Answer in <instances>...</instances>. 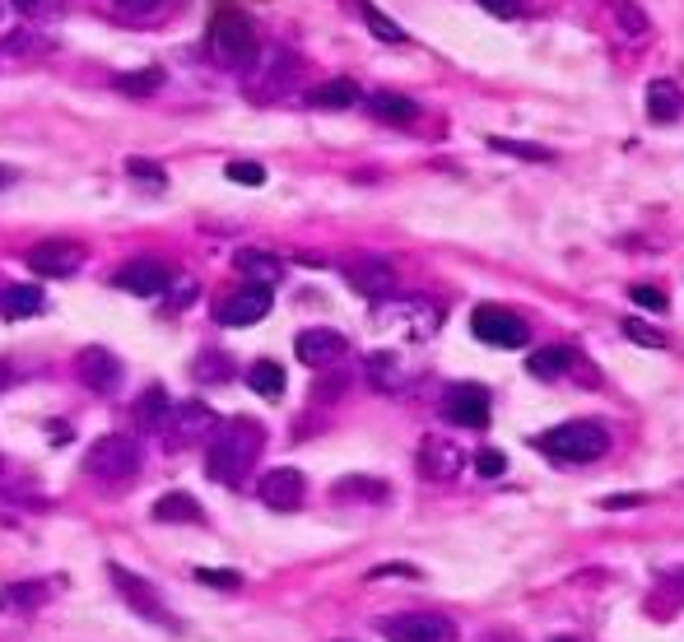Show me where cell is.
I'll use <instances>...</instances> for the list:
<instances>
[{
    "instance_id": "obj_1",
    "label": "cell",
    "mask_w": 684,
    "mask_h": 642,
    "mask_svg": "<svg viewBox=\"0 0 684 642\" xmlns=\"http://www.w3.org/2000/svg\"><path fill=\"white\" fill-rule=\"evenodd\" d=\"M266 447V428L247 415H233L224 419L220 428L210 433V447H205V475L214 484H243L251 475V465H257Z\"/></svg>"
},
{
    "instance_id": "obj_2",
    "label": "cell",
    "mask_w": 684,
    "mask_h": 642,
    "mask_svg": "<svg viewBox=\"0 0 684 642\" xmlns=\"http://www.w3.org/2000/svg\"><path fill=\"white\" fill-rule=\"evenodd\" d=\"M210 52H214V61L228 70H251L261 61V33L243 10L228 5L214 14V24H210Z\"/></svg>"
},
{
    "instance_id": "obj_3",
    "label": "cell",
    "mask_w": 684,
    "mask_h": 642,
    "mask_svg": "<svg viewBox=\"0 0 684 642\" xmlns=\"http://www.w3.org/2000/svg\"><path fill=\"white\" fill-rule=\"evenodd\" d=\"M536 447L545 457H554V461L586 465V461H601L605 452H610V433H605L596 419H569V424L550 428V433H540Z\"/></svg>"
},
{
    "instance_id": "obj_4",
    "label": "cell",
    "mask_w": 684,
    "mask_h": 642,
    "mask_svg": "<svg viewBox=\"0 0 684 642\" xmlns=\"http://www.w3.org/2000/svg\"><path fill=\"white\" fill-rule=\"evenodd\" d=\"M141 461H145V452L131 433H108L85 452V475H93L98 484H126L141 471Z\"/></svg>"
},
{
    "instance_id": "obj_5",
    "label": "cell",
    "mask_w": 684,
    "mask_h": 642,
    "mask_svg": "<svg viewBox=\"0 0 684 642\" xmlns=\"http://www.w3.org/2000/svg\"><path fill=\"white\" fill-rule=\"evenodd\" d=\"M108 577H112L116 596H122L141 619H154V624H164V629H178V619L164 610V596L154 592V582H145L141 573H131L126 563H108Z\"/></svg>"
},
{
    "instance_id": "obj_6",
    "label": "cell",
    "mask_w": 684,
    "mask_h": 642,
    "mask_svg": "<svg viewBox=\"0 0 684 642\" xmlns=\"http://www.w3.org/2000/svg\"><path fill=\"white\" fill-rule=\"evenodd\" d=\"M386 642H457V624L447 615H391L382 619Z\"/></svg>"
},
{
    "instance_id": "obj_7",
    "label": "cell",
    "mask_w": 684,
    "mask_h": 642,
    "mask_svg": "<svg viewBox=\"0 0 684 642\" xmlns=\"http://www.w3.org/2000/svg\"><path fill=\"white\" fill-rule=\"evenodd\" d=\"M471 330H475V340L494 345V349H517V345H526V336H531L517 313H507V307H494V303L475 307V313H471Z\"/></svg>"
},
{
    "instance_id": "obj_8",
    "label": "cell",
    "mask_w": 684,
    "mask_h": 642,
    "mask_svg": "<svg viewBox=\"0 0 684 642\" xmlns=\"http://www.w3.org/2000/svg\"><path fill=\"white\" fill-rule=\"evenodd\" d=\"M85 243H75V238H47V243H37L29 247V270H43V275L52 280H66L75 275V270L85 266Z\"/></svg>"
},
{
    "instance_id": "obj_9",
    "label": "cell",
    "mask_w": 684,
    "mask_h": 642,
    "mask_svg": "<svg viewBox=\"0 0 684 642\" xmlns=\"http://www.w3.org/2000/svg\"><path fill=\"white\" fill-rule=\"evenodd\" d=\"M75 373H80V382L89 386V392L108 396V392L122 386V359H116L108 345H85L80 354H75Z\"/></svg>"
},
{
    "instance_id": "obj_10",
    "label": "cell",
    "mask_w": 684,
    "mask_h": 642,
    "mask_svg": "<svg viewBox=\"0 0 684 642\" xmlns=\"http://www.w3.org/2000/svg\"><path fill=\"white\" fill-rule=\"evenodd\" d=\"M257 498L276 513H293V508H303V498H307V480H303V471H293V465H276V471H266L257 480Z\"/></svg>"
},
{
    "instance_id": "obj_11",
    "label": "cell",
    "mask_w": 684,
    "mask_h": 642,
    "mask_svg": "<svg viewBox=\"0 0 684 642\" xmlns=\"http://www.w3.org/2000/svg\"><path fill=\"white\" fill-rule=\"evenodd\" d=\"M382 330H401L405 340H428L438 330V307L428 303H386L378 313Z\"/></svg>"
},
{
    "instance_id": "obj_12",
    "label": "cell",
    "mask_w": 684,
    "mask_h": 642,
    "mask_svg": "<svg viewBox=\"0 0 684 642\" xmlns=\"http://www.w3.org/2000/svg\"><path fill=\"white\" fill-rule=\"evenodd\" d=\"M266 313H270V284H247V289H238V294L220 299L214 322L220 326H257Z\"/></svg>"
},
{
    "instance_id": "obj_13",
    "label": "cell",
    "mask_w": 684,
    "mask_h": 642,
    "mask_svg": "<svg viewBox=\"0 0 684 642\" xmlns=\"http://www.w3.org/2000/svg\"><path fill=\"white\" fill-rule=\"evenodd\" d=\"M164 428H168V442H172V447H187V442L210 438L214 428H220V415H214L205 401H187V405H178V410L168 415Z\"/></svg>"
},
{
    "instance_id": "obj_14",
    "label": "cell",
    "mask_w": 684,
    "mask_h": 642,
    "mask_svg": "<svg viewBox=\"0 0 684 642\" xmlns=\"http://www.w3.org/2000/svg\"><path fill=\"white\" fill-rule=\"evenodd\" d=\"M345 349H349V340L330 326H307L303 336L293 340V354H299V363H307V368H330L336 359H345Z\"/></svg>"
},
{
    "instance_id": "obj_15",
    "label": "cell",
    "mask_w": 684,
    "mask_h": 642,
    "mask_svg": "<svg viewBox=\"0 0 684 642\" xmlns=\"http://www.w3.org/2000/svg\"><path fill=\"white\" fill-rule=\"evenodd\" d=\"M442 415L461 428H484L489 424V392L480 382H457L442 401Z\"/></svg>"
},
{
    "instance_id": "obj_16",
    "label": "cell",
    "mask_w": 684,
    "mask_h": 642,
    "mask_svg": "<svg viewBox=\"0 0 684 642\" xmlns=\"http://www.w3.org/2000/svg\"><path fill=\"white\" fill-rule=\"evenodd\" d=\"M172 284V270L164 261H131L116 270V289H126V294H141V299H154L164 294V289Z\"/></svg>"
},
{
    "instance_id": "obj_17",
    "label": "cell",
    "mask_w": 684,
    "mask_h": 642,
    "mask_svg": "<svg viewBox=\"0 0 684 642\" xmlns=\"http://www.w3.org/2000/svg\"><path fill=\"white\" fill-rule=\"evenodd\" d=\"M461 465H466V457H461L457 442H447V438H424L419 442V471L428 480H438V484L442 480H457Z\"/></svg>"
},
{
    "instance_id": "obj_18",
    "label": "cell",
    "mask_w": 684,
    "mask_h": 642,
    "mask_svg": "<svg viewBox=\"0 0 684 642\" xmlns=\"http://www.w3.org/2000/svg\"><path fill=\"white\" fill-rule=\"evenodd\" d=\"M345 280L355 284L363 299H386L391 289H396V270H391L386 261H355L345 270Z\"/></svg>"
},
{
    "instance_id": "obj_19",
    "label": "cell",
    "mask_w": 684,
    "mask_h": 642,
    "mask_svg": "<svg viewBox=\"0 0 684 642\" xmlns=\"http://www.w3.org/2000/svg\"><path fill=\"white\" fill-rule=\"evenodd\" d=\"M680 112H684V89L675 80H652L648 85V116L657 126H671L680 122Z\"/></svg>"
},
{
    "instance_id": "obj_20",
    "label": "cell",
    "mask_w": 684,
    "mask_h": 642,
    "mask_svg": "<svg viewBox=\"0 0 684 642\" xmlns=\"http://www.w3.org/2000/svg\"><path fill=\"white\" fill-rule=\"evenodd\" d=\"M47 307V294L37 284H10L5 294H0V313L10 322H24V317H37Z\"/></svg>"
},
{
    "instance_id": "obj_21",
    "label": "cell",
    "mask_w": 684,
    "mask_h": 642,
    "mask_svg": "<svg viewBox=\"0 0 684 642\" xmlns=\"http://www.w3.org/2000/svg\"><path fill=\"white\" fill-rule=\"evenodd\" d=\"M233 266H238L251 284H276V280H280V270H284L276 251H261V247H243L238 257H233Z\"/></svg>"
},
{
    "instance_id": "obj_22",
    "label": "cell",
    "mask_w": 684,
    "mask_h": 642,
    "mask_svg": "<svg viewBox=\"0 0 684 642\" xmlns=\"http://www.w3.org/2000/svg\"><path fill=\"white\" fill-rule=\"evenodd\" d=\"M569 368H573V349H569V345H545V349H536V354L526 359V373H531V378H545V382L563 378Z\"/></svg>"
},
{
    "instance_id": "obj_23",
    "label": "cell",
    "mask_w": 684,
    "mask_h": 642,
    "mask_svg": "<svg viewBox=\"0 0 684 642\" xmlns=\"http://www.w3.org/2000/svg\"><path fill=\"white\" fill-rule=\"evenodd\" d=\"M154 521H205V508L195 503L187 489H172V494H164L159 503H154Z\"/></svg>"
},
{
    "instance_id": "obj_24",
    "label": "cell",
    "mask_w": 684,
    "mask_h": 642,
    "mask_svg": "<svg viewBox=\"0 0 684 642\" xmlns=\"http://www.w3.org/2000/svg\"><path fill=\"white\" fill-rule=\"evenodd\" d=\"M368 108H373V116H382V122H396V126H405V122H415V116H419V103L415 99L391 93V89H378L373 99H368Z\"/></svg>"
},
{
    "instance_id": "obj_25",
    "label": "cell",
    "mask_w": 684,
    "mask_h": 642,
    "mask_svg": "<svg viewBox=\"0 0 684 642\" xmlns=\"http://www.w3.org/2000/svg\"><path fill=\"white\" fill-rule=\"evenodd\" d=\"M247 386L257 396H266V401H280L284 396V368L276 359H257L247 368Z\"/></svg>"
},
{
    "instance_id": "obj_26",
    "label": "cell",
    "mask_w": 684,
    "mask_h": 642,
    "mask_svg": "<svg viewBox=\"0 0 684 642\" xmlns=\"http://www.w3.org/2000/svg\"><path fill=\"white\" fill-rule=\"evenodd\" d=\"M43 600H47L43 582H14V587L0 592V610H5V615H29V610L43 606Z\"/></svg>"
},
{
    "instance_id": "obj_27",
    "label": "cell",
    "mask_w": 684,
    "mask_h": 642,
    "mask_svg": "<svg viewBox=\"0 0 684 642\" xmlns=\"http://www.w3.org/2000/svg\"><path fill=\"white\" fill-rule=\"evenodd\" d=\"M172 415V401L164 386H149V392H141V401H135V419H141V428H164Z\"/></svg>"
},
{
    "instance_id": "obj_28",
    "label": "cell",
    "mask_w": 684,
    "mask_h": 642,
    "mask_svg": "<svg viewBox=\"0 0 684 642\" xmlns=\"http://www.w3.org/2000/svg\"><path fill=\"white\" fill-rule=\"evenodd\" d=\"M368 378H373L382 392H401V386H405V363L391 354V349H378V354L368 359Z\"/></svg>"
},
{
    "instance_id": "obj_29",
    "label": "cell",
    "mask_w": 684,
    "mask_h": 642,
    "mask_svg": "<svg viewBox=\"0 0 684 642\" xmlns=\"http://www.w3.org/2000/svg\"><path fill=\"white\" fill-rule=\"evenodd\" d=\"M355 10H359V19L368 24V33H373V37H382V43H405V29L391 24V19L373 5V0H355Z\"/></svg>"
},
{
    "instance_id": "obj_30",
    "label": "cell",
    "mask_w": 684,
    "mask_h": 642,
    "mask_svg": "<svg viewBox=\"0 0 684 642\" xmlns=\"http://www.w3.org/2000/svg\"><path fill=\"white\" fill-rule=\"evenodd\" d=\"M312 103L317 108H355L359 103V85L355 80H326L312 89Z\"/></svg>"
},
{
    "instance_id": "obj_31",
    "label": "cell",
    "mask_w": 684,
    "mask_h": 642,
    "mask_svg": "<svg viewBox=\"0 0 684 642\" xmlns=\"http://www.w3.org/2000/svg\"><path fill=\"white\" fill-rule=\"evenodd\" d=\"M191 373H195V382H228L233 363H228V354H220V349H205V354H195Z\"/></svg>"
},
{
    "instance_id": "obj_32",
    "label": "cell",
    "mask_w": 684,
    "mask_h": 642,
    "mask_svg": "<svg viewBox=\"0 0 684 642\" xmlns=\"http://www.w3.org/2000/svg\"><path fill=\"white\" fill-rule=\"evenodd\" d=\"M610 14H615V24L629 33V37H642V33H648V14H642L638 0H610Z\"/></svg>"
},
{
    "instance_id": "obj_33",
    "label": "cell",
    "mask_w": 684,
    "mask_h": 642,
    "mask_svg": "<svg viewBox=\"0 0 684 642\" xmlns=\"http://www.w3.org/2000/svg\"><path fill=\"white\" fill-rule=\"evenodd\" d=\"M489 149H498V154H513V159H526V164H550L554 154L545 149V145H526V140H503V135H494L489 140Z\"/></svg>"
},
{
    "instance_id": "obj_34",
    "label": "cell",
    "mask_w": 684,
    "mask_h": 642,
    "mask_svg": "<svg viewBox=\"0 0 684 642\" xmlns=\"http://www.w3.org/2000/svg\"><path fill=\"white\" fill-rule=\"evenodd\" d=\"M112 85L122 89V93H154V89L164 85V70H159V66H149V70H131V75H116Z\"/></svg>"
},
{
    "instance_id": "obj_35",
    "label": "cell",
    "mask_w": 684,
    "mask_h": 642,
    "mask_svg": "<svg viewBox=\"0 0 684 642\" xmlns=\"http://www.w3.org/2000/svg\"><path fill=\"white\" fill-rule=\"evenodd\" d=\"M336 498H386V480H336Z\"/></svg>"
},
{
    "instance_id": "obj_36",
    "label": "cell",
    "mask_w": 684,
    "mask_h": 642,
    "mask_svg": "<svg viewBox=\"0 0 684 642\" xmlns=\"http://www.w3.org/2000/svg\"><path fill=\"white\" fill-rule=\"evenodd\" d=\"M126 172H131L135 182L154 187V191H164V187H168V172H164L159 164H145V159H126Z\"/></svg>"
},
{
    "instance_id": "obj_37",
    "label": "cell",
    "mask_w": 684,
    "mask_h": 642,
    "mask_svg": "<svg viewBox=\"0 0 684 642\" xmlns=\"http://www.w3.org/2000/svg\"><path fill=\"white\" fill-rule=\"evenodd\" d=\"M475 471H480L484 480H498V475L507 471V457L498 452V447H480V452H475Z\"/></svg>"
},
{
    "instance_id": "obj_38",
    "label": "cell",
    "mask_w": 684,
    "mask_h": 642,
    "mask_svg": "<svg viewBox=\"0 0 684 642\" xmlns=\"http://www.w3.org/2000/svg\"><path fill=\"white\" fill-rule=\"evenodd\" d=\"M228 182H243V187H261L266 182V168L261 164H251V159H238V164H228Z\"/></svg>"
},
{
    "instance_id": "obj_39",
    "label": "cell",
    "mask_w": 684,
    "mask_h": 642,
    "mask_svg": "<svg viewBox=\"0 0 684 642\" xmlns=\"http://www.w3.org/2000/svg\"><path fill=\"white\" fill-rule=\"evenodd\" d=\"M629 299H633L638 307H648V313H666V294H661V289H652V284H633Z\"/></svg>"
},
{
    "instance_id": "obj_40",
    "label": "cell",
    "mask_w": 684,
    "mask_h": 642,
    "mask_svg": "<svg viewBox=\"0 0 684 642\" xmlns=\"http://www.w3.org/2000/svg\"><path fill=\"white\" fill-rule=\"evenodd\" d=\"M168 5V0H112V10H122L131 19H149V14H159Z\"/></svg>"
},
{
    "instance_id": "obj_41",
    "label": "cell",
    "mask_w": 684,
    "mask_h": 642,
    "mask_svg": "<svg viewBox=\"0 0 684 642\" xmlns=\"http://www.w3.org/2000/svg\"><path fill=\"white\" fill-rule=\"evenodd\" d=\"M624 336H629V340H638V345H648V349H661V345H666V336H657V330L652 326H642V322H624Z\"/></svg>"
},
{
    "instance_id": "obj_42",
    "label": "cell",
    "mask_w": 684,
    "mask_h": 642,
    "mask_svg": "<svg viewBox=\"0 0 684 642\" xmlns=\"http://www.w3.org/2000/svg\"><path fill=\"white\" fill-rule=\"evenodd\" d=\"M382 577H415L419 582V568L415 563H382V568L368 573V582H382Z\"/></svg>"
},
{
    "instance_id": "obj_43",
    "label": "cell",
    "mask_w": 684,
    "mask_h": 642,
    "mask_svg": "<svg viewBox=\"0 0 684 642\" xmlns=\"http://www.w3.org/2000/svg\"><path fill=\"white\" fill-rule=\"evenodd\" d=\"M480 10H489V14H498V19H513V14L522 10V0H480Z\"/></svg>"
},
{
    "instance_id": "obj_44",
    "label": "cell",
    "mask_w": 684,
    "mask_h": 642,
    "mask_svg": "<svg viewBox=\"0 0 684 642\" xmlns=\"http://www.w3.org/2000/svg\"><path fill=\"white\" fill-rule=\"evenodd\" d=\"M195 577L210 582V587H238V573H214V568H195Z\"/></svg>"
},
{
    "instance_id": "obj_45",
    "label": "cell",
    "mask_w": 684,
    "mask_h": 642,
    "mask_svg": "<svg viewBox=\"0 0 684 642\" xmlns=\"http://www.w3.org/2000/svg\"><path fill=\"white\" fill-rule=\"evenodd\" d=\"M14 10H24V14H43V10H56V5H66V0H10Z\"/></svg>"
},
{
    "instance_id": "obj_46",
    "label": "cell",
    "mask_w": 684,
    "mask_h": 642,
    "mask_svg": "<svg viewBox=\"0 0 684 642\" xmlns=\"http://www.w3.org/2000/svg\"><path fill=\"white\" fill-rule=\"evenodd\" d=\"M638 503H642V494H610V498H601V508H638Z\"/></svg>"
},
{
    "instance_id": "obj_47",
    "label": "cell",
    "mask_w": 684,
    "mask_h": 642,
    "mask_svg": "<svg viewBox=\"0 0 684 642\" xmlns=\"http://www.w3.org/2000/svg\"><path fill=\"white\" fill-rule=\"evenodd\" d=\"M666 577H671V582H675V587L684 592V568H675V573H666Z\"/></svg>"
},
{
    "instance_id": "obj_48",
    "label": "cell",
    "mask_w": 684,
    "mask_h": 642,
    "mask_svg": "<svg viewBox=\"0 0 684 642\" xmlns=\"http://www.w3.org/2000/svg\"><path fill=\"white\" fill-rule=\"evenodd\" d=\"M5 182H14V168H0V187H5Z\"/></svg>"
},
{
    "instance_id": "obj_49",
    "label": "cell",
    "mask_w": 684,
    "mask_h": 642,
    "mask_svg": "<svg viewBox=\"0 0 684 642\" xmlns=\"http://www.w3.org/2000/svg\"><path fill=\"white\" fill-rule=\"evenodd\" d=\"M5 382H10V368H5V363H0V386H5Z\"/></svg>"
},
{
    "instance_id": "obj_50",
    "label": "cell",
    "mask_w": 684,
    "mask_h": 642,
    "mask_svg": "<svg viewBox=\"0 0 684 642\" xmlns=\"http://www.w3.org/2000/svg\"><path fill=\"white\" fill-rule=\"evenodd\" d=\"M0 24H5V0H0Z\"/></svg>"
},
{
    "instance_id": "obj_51",
    "label": "cell",
    "mask_w": 684,
    "mask_h": 642,
    "mask_svg": "<svg viewBox=\"0 0 684 642\" xmlns=\"http://www.w3.org/2000/svg\"><path fill=\"white\" fill-rule=\"evenodd\" d=\"M554 642H578V638H554Z\"/></svg>"
}]
</instances>
